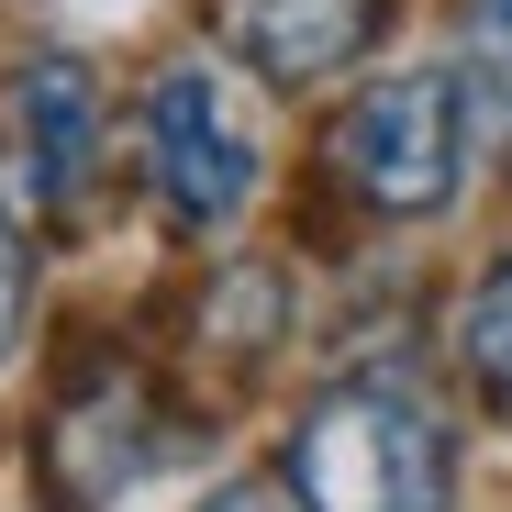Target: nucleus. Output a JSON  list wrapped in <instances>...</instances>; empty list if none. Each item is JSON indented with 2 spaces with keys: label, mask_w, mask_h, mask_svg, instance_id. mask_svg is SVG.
<instances>
[{
  "label": "nucleus",
  "mask_w": 512,
  "mask_h": 512,
  "mask_svg": "<svg viewBox=\"0 0 512 512\" xmlns=\"http://www.w3.org/2000/svg\"><path fill=\"white\" fill-rule=\"evenodd\" d=\"M290 501L301 512H446L457 501V457L446 423L412 390H323L290 435Z\"/></svg>",
  "instance_id": "1"
},
{
  "label": "nucleus",
  "mask_w": 512,
  "mask_h": 512,
  "mask_svg": "<svg viewBox=\"0 0 512 512\" xmlns=\"http://www.w3.org/2000/svg\"><path fill=\"white\" fill-rule=\"evenodd\" d=\"M334 167H346V190L368 212H446L457 201V167H468V101H457V78L435 67H401L379 78V90L346 101V123H334Z\"/></svg>",
  "instance_id": "2"
},
{
  "label": "nucleus",
  "mask_w": 512,
  "mask_h": 512,
  "mask_svg": "<svg viewBox=\"0 0 512 512\" xmlns=\"http://www.w3.org/2000/svg\"><path fill=\"white\" fill-rule=\"evenodd\" d=\"M256 167L268 156H256V123L234 101V78L212 56H179L145 90V179H156V201L179 212L190 234H223L256 201Z\"/></svg>",
  "instance_id": "3"
},
{
  "label": "nucleus",
  "mask_w": 512,
  "mask_h": 512,
  "mask_svg": "<svg viewBox=\"0 0 512 512\" xmlns=\"http://www.w3.org/2000/svg\"><path fill=\"white\" fill-rule=\"evenodd\" d=\"M12 156H23V190L34 212H78L101 179V78L78 56H34L23 90H12Z\"/></svg>",
  "instance_id": "4"
},
{
  "label": "nucleus",
  "mask_w": 512,
  "mask_h": 512,
  "mask_svg": "<svg viewBox=\"0 0 512 512\" xmlns=\"http://www.w3.org/2000/svg\"><path fill=\"white\" fill-rule=\"evenodd\" d=\"M223 23H234V45L268 67V78H334L357 56V34H368V0H223Z\"/></svg>",
  "instance_id": "5"
},
{
  "label": "nucleus",
  "mask_w": 512,
  "mask_h": 512,
  "mask_svg": "<svg viewBox=\"0 0 512 512\" xmlns=\"http://www.w3.org/2000/svg\"><path fill=\"white\" fill-rule=\"evenodd\" d=\"M457 101L490 123V134H512V0H468V23H457Z\"/></svg>",
  "instance_id": "6"
},
{
  "label": "nucleus",
  "mask_w": 512,
  "mask_h": 512,
  "mask_svg": "<svg viewBox=\"0 0 512 512\" xmlns=\"http://www.w3.org/2000/svg\"><path fill=\"white\" fill-rule=\"evenodd\" d=\"M457 346H468V379L512 412V256L479 279V301H468V323H457Z\"/></svg>",
  "instance_id": "7"
},
{
  "label": "nucleus",
  "mask_w": 512,
  "mask_h": 512,
  "mask_svg": "<svg viewBox=\"0 0 512 512\" xmlns=\"http://www.w3.org/2000/svg\"><path fill=\"white\" fill-rule=\"evenodd\" d=\"M23 323H34V256H23L12 223H0V357L23 346Z\"/></svg>",
  "instance_id": "8"
},
{
  "label": "nucleus",
  "mask_w": 512,
  "mask_h": 512,
  "mask_svg": "<svg viewBox=\"0 0 512 512\" xmlns=\"http://www.w3.org/2000/svg\"><path fill=\"white\" fill-rule=\"evenodd\" d=\"M201 512H301V501H290V479H234V490H212Z\"/></svg>",
  "instance_id": "9"
}]
</instances>
